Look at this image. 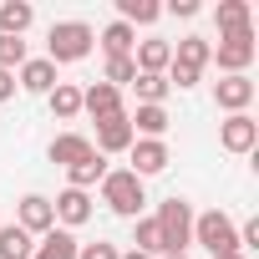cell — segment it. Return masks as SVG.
Masks as SVG:
<instances>
[{
	"instance_id": "6da1fadb",
	"label": "cell",
	"mask_w": 259,
	"mask_h": 259,
	"mask_svg": "<svg viewBox=\"0 0 259 259\" xmlns=\"http://www.w3.org/2000/svg\"><path fill=\"white\" fill-rule=\"evenodd\" d=\"M102 203H107L112 213H122V219H138V208L148 203L143 178H138V173H127V168L107 173V178H102Z\"/></svg>"
},
{
	"instance_id": "7a4b0ae2",
	"label": "cell",
	"mask_w": 259,
	"mask_h": 259,
	"mask_svg": "<svg viewBox=\"0 0 259 259\" xmlns=\"http://www.w3.org/2000/svg\"><path fill=\"white\" fill-rule=\"evenodd\" d=\"M92 41H97V36H92L87 21H61V26H51V36H46V51H51L46 61H51V66H56V61H81V56L92 51Z\"/></svg>"
},
{
	"instance_id": "3957f363",
	"label": "cell",
	"mask_w": 259,
	"mask_h": 259,
	"mask_svg": "<svg viewBox=\"0 0 259 259\" xmlns=\"http://www.w3.org/2000/svg\"><path fill=\"white\" fill-rule=\"evenodd\" d=\"M158 234H163V254H183V244L193 239V213H188V203L183 198H168V203H158Z\"/></svg>"
},
{
	"instance_id": "277c9868",
	"label": "cell",
	"mask_w": 259,
	"mask_h": 259,
	"mask_svg": "<svg viewBox=\"0 0 259 259\" xmlns=\"http://www.w3.org/2000/svg\"><path fill=\"white\" fill-rule=\"evenodd\" d=\"M193 239H198V244H208V249H213V259L239 249V229H234V219H229V213H219V208H208V213H198V219H193Z\"/></svg>"
},
{
	"instance_id": "5b68a950",
	"label": "cell",
	"mask_w": 259,
	"mask_h": 259,
	"mask_svg": "<svg viewBox=\"0 0 259 259\" xmlns=\"http://www.w3.org/2000/svg\"><path fill=\"white\" fill-rule=\"evenodd\" d=\"M213 56H219V66H224L229 76H244V66L254 61V31H244V36H224Z\"/></svg>"
},
{
	"instance_id": "8992f818",
	"label": "cell",
	"mask_w": 259,
	"mask_h": 259,
	"mask_svg": "<svg viewBox=\"0 0 259 259\" xmlns=\"http://www.w3.org/2000/svg\"><path fill=\"white\" fill-rule=\"evenodd\" d=\"M219 143H224L229 153H249V148L259 143V122H254L249 112H234V117L219 127Z\"/></svg>"
},
{
	"instance_id": "52a82bcc",
	"label": "cell",
	"mask_w": 259,
	"mask_h": 259,
	"mask_svg": "<svg viewBox=\"0 0 259 259\" xmlns=\"http://www.w3.org/2000/svg\"><path fill=\"white\" fill-rule=\"evenodd\" d=\"M133 143H138V133H133V122H127V112L97 122V153H127Z\"/></svg>"
},
{
	"instance_id": "ba28073f",
	"label": "cell",
	"mask_w": 259,
	"mask_h": 259,
	"mask_svg": "<svg viewBox=\"0 0 259 259\" xmlns=\"http://www.w3.org/2000/svg\"><path fill=\"white\" fill-rule=\"evenodd\" d=\"M127 153H133V168H127V173H138V178H153V173L168 168V148H163V138H143V143L127 148Z\"/></svg>"
},
{
	"instance_id": "9c48e42d",
	"label": "cell",
	"mask_w": 259,
	"mask_h": 259,
	"mask_svg": "<svg viewBox=\"0 0 259 259\" xmlns=\"http://www.w3.org/2000/svg\"><path fill=\"white\" fill-rule=\"evenodd\" d=\"M81 112H92L97 122L122 117V92H117V87H107V81H97V87H87V92H81Z\"/></svg>"
},
{
	"instance_id": "30bf717a",
	"label": "cell",
	"mask_w": 259,
	"mask_h": 259,
	"mask_svg": "<svg viewBox=\"0 0 259 259\" xmlns=\"http://www.w3.org/2000/svg\"><path fill=\"white\" fill-rule=\"evenodd\" d=\"M51 213H56L66 229H76V224H87V219H92V193H81V188H66V193H56Z\"/></svg>"
},
{
	"instance_id": "8fae6325",
	"label": "cell",
	"mask_w": 259,
	"mask_h": 259,
	"mask_svg": "<svg viewBox=\"0 0 259 259\" xmlns=\"http://www.w3.org/2000/svg\"><path fill=\"white\" fill-rule=\"evenodd\" d=\"M26 234H46V229H56V213H51V198H41V193H26L21 198V219H16Z\"/></svg>"
},
{
	"instance_id": "7c38bea8",
	"label": "cell",
	"mask_w": 259,
	"mask_h": 259,
	"mask_svg": "<svg viewBox=\"0 0 259 259\" xmlns=\"http://www.w3.org/2000/svg\"><path fill=\"white\" fill-rule=\"evenodd\" d=\"M208 56H213V46H208L203 36H183V41L173 46V66H183V71H198V76H203Z\"/></svg>"
},
{
	"instance_id": "4fadbf2b",
	"label": "cell",
	"mask_w": 259,
	"mask_h": 259,
	"mask_svg": "<svg viewBox=\"0 0 259 259\" xmlns=\"http://www.w3.org/2000/svg\"><path fill=\"white\" fill-rule=\"evenodd\" d=\"M213 97H219V107H224V112L234 117V112H244V107L254 102V81H249V76H224Z\"/></svg>"
},
{
	"instance_id": "5bb4252c",
	"label": "cell",
	"mask_w": 259,
	"mask_h": 259,
	"mask_svg": "<svg viewBox=\"0 0 259 259\" xmlns=\"http://www.w3.org/2000/svg\"><path fill=\"white\" fill-rule=\"evenodd\" d=\"M168 61H173V46H168V41H143L133 66H138V76H163Z\"/></svg>"
},
{
	"instance_id": "9a60e30c",
	"label": "cell",
	"mask_w": 259,
	"mask_h": 259,
	"mask_svg": "<svg viewBox=\"0 0 259 259\" xmlns=\"http://www.w3.org/2000/svg\"><path fill=\"white\" fill-rule=\"evenodd\" d=\"M92 153H97V148H92L81 133H61V138L51 143V163H61V168H76V163L92 158Z\"/></svg>"
},
{
	"instance_id": "2e32d148",
	"label": "cell",
	"mask_w": 259,
	"mask_h": 259,
	"mask_svg": "<svg viewBox=\"0 0 259 259\" xmlns=\"http://www.w3.org/2000/svg\"><path fill=\"white\" fill-rule=\"evenodd\" d=\"M31 259H76V239H71V229H46L41 244L31 249Z\"/></svg>"
},
{
	"instance_id": "e0dca14e",
	"label": "cell",
	"mask_w": 259,
	"mask_h": 259,
	"mask_svg": "<svg viewBox=\"0 0 259 259\" xmlns=\"http://www.w3.org/2000/svg\"><path fill=\"white\" fill-rule=\"evenodd\" d=\"M16 87H26V92H41V97H46V92L56 87V66H51L46 56H41V61H26V66H21V81H16Z\"/></svg>"
},
{
	"instance_id": "ac0fdd59",
	"label": "cell",
	"mask_w": 259,
	"mask_h": 259,
	"mask_svg": "<svg viewBox=\"0 0 259 259\" xmlns=\"http://www.w3.org/2000/svg\"><path fill=\"white\" fill-rule=\"evenodd\" d=\"M31 21H36V11L26 0H6V6H0V36H21Z\"/></svg>"
},
{
	"instance_id": "d6986e66",
	"label": "cell",
	"mask_w": 259,
	"mask_h": 259,
	"mask_svg": "<svg viewBox=\"0 0 259 259\" xmlns=\"http://www.w3.org/2000/svg\"><path fill=\"white\" fill-rule=\"evenodd\" d=\"M31 234L21 229V224H6V229H0V259H31Z\"/></svg>"
},
{
	"instance_id": "ffe728a7",
	"label": "cell",
	"mask_w": 259,
	"mask_h": 259,
	"mask_svg": "<svg viewBox=\"0 0 259 259\" xmlns=\"http://www.w3.org/2000/svg\"><path fill=\"white\" fill-rule=\"evenodd\" d=\"M127 122H133V133H143V138H163L168 133V112L163 107H138Z\"/></svg>"
},
{
	"instance_id": "44dd1931",
	"label": "cell",
	"mask_w": 259,
	"mask_h": 259,
	"mask_svg": "<svg viewBox=\"0 0 259 259\" xmlns=\"http://www.w3.org/2000/svg\"><path fill=\"white\" fill-rule=\"evenodd\" d=\"M219 31L224 36H244L249 31V6H244V0H224V6H219Z\"/></svg>"
},
{
	"instance_id": "7402d4cb",
	"label": "cell",
	"mask_w": 259,
	"mask_h": 259,
	"mask_svg": "<svg viewBox=\"0 0 259 259\" xmlns=\"http://www.w3.org/2000/svg\"><path fill=\"white\" fill-rule=\"evenodd\" d=\"M122 11V26H153L163 16V6H153V0H117Z\"/></svg>"
},
{
	"instance_id": "603a6c76",
	"label": "cell",
	"mask_w": 259,
	"mask_h": 259,
	"mask_svg": "<svg viewBox=\"0 0 259 259\" xmlns=\"http://www.w3.org/2000/svg\"><path fill=\"white\" fill-rule=\"evenodd\" d=\"M46 102H51V112H56V117H61V122H66V117H76V112H81V92H76V87H66V81H56V87H51V92H46Z\"/></svg>"
},
{
	"instance_id": "cb8c5ba5",
	"label": "cell",
	"mask_w": 259,
	"mask_h": 259,
	"mask_svg": "<svg viewBox=\"0 0 259 259\" xmlns=\"http://www.w3.org/2000/svg\"><path fill=\"white\" fill-rule=\"evenodd\" d=\"M66 173H71V188H81V193H87L92 183H102V178H107V163H102V153H92V158H81V163H76V168H66Z\"/></svg>"
},
{
	"instance_id": "d4e9b609",
	"label": "cell",
	"mask_w": 259,
	"mask_h": 259,
	"mask_svg": "<svg viewBox=\"0 0 259 259\" xmlns=\"http://www.w3.org/2000/svg\"><path fill=\"white\" fill-rule=\"evenodd\" d=\"M102 46H107V56H127L138 41H133V26H122V21H112L107 31H102Z\"/></svg>"
},
{
	"instance_id": "484cf974",
	"label": "cell",
	"mask_w": 259,
	"mask_h": 259,
	"mask_svg": "<svg viewBox=\"0 0 259 259\" xmlns=\"http://www.w3.org/2000/svg\"><path fill=\"white\" fill-rule=\"evenodd\" d=\"M133 87H138L143 107H163V97H168V76H133Z\"/></svg>"
},
{
	"instance_id": "4316f807",
	"label": "cell",
	"mask_w": 259,
	"mask_h": 259,
	"mask_svg": "<svg viewBox=\"0 0 259 259\" xmlns=\"http://www.w3.org/2000/svg\"><path fill=\"white\" fill-rule=\"evenodd\" d=\"M26 66V41L21 36H0V71H16Z\"/></svg>"
},
{
	"instance_id": "83f0119b",
	"label": "cell",
	"mask_w": 259,
	"mask_h": 259,
	"mask_svg": "<svg viewBox=\"0 0 259 259\" xmlns=\"http://www.w3.org/2000/svg\"><path fill=\"white\" fill-rule=\"evenodd\" d=\"M138 254H148V259H153V254H163V234H158V224H153V219H143V224H138Z\"/></svg>"
},
{
	"instance_id": "f1b7e54d",
	"label": "cell",
	"mask_w": 259,
	"mask_h": 259,
	"mask_svg": "<svg viewBox=\"0 0 259 259\" xmlns=\"http://www.w3.org/2000/svg\"><path fill=\"white\" fill-rule=\"evenodd\" d=\"M133 76H138L133 56H107V87H122V81H133Z\"/></svg>"
},
{
	"instance_id": "f546056e",
	"label": "cell",
	"mask_w": 259,
	"mask_h": 259,
	"mask_svg": "<svg viewBox=\"0 0 259 259\" xmlns=\"http://www.w3.org/2000/svg\"><path fill=\"white\" fill-rule=\"evenodd\" d=\"M76 259H117V249H112V244H81Z\"/></svg>"
},
{
	"instance_id": "4dcf8cb0",
	"label": "cell",
	"mask_w": 259,
	"mask_h": 259,
	"mask_svg": "<svg viewBox=\"0 0 259 259\" xmlns=\"http://www.w3.org/2000/svg\"><path fill=\"white\" fill-rule=\"evenodd\" d=\"M254 244H259V219H249V224L239 229V254H244V249H254Z\"/></svg>"
},
{
	"instance_id": "1f68e13d",
	"label": "cell",
	"mask_w": 259,
	"mask_h": 259,
	"mask_svg": "<svg viewBox=\"0 0 259 259\" xmlns=\"http://www.w3.org/2000/svg\"><path fill=\"white\" fill-rule=\"evenodd\" d=\"M16 97V71H0V102Z\"/></svg>"
},
{
	"instance_id": "d6a6232c",
	"label": "cell",
	"mask_w": 259,
	"mask_h": 259,
	"mask_svg": "<svg viewBox=\"0 0 259 259\" xmlns=\"http://www.w3.org/2000/svg\"><path fill=\"white\" fill-rule=\"evenodd\" d=\"M117 259H148V254H138V249H133V254H117Z\"/></svg>"
},
{
	"instance_id": "836d02e7",
	"label": "cell",
	"mask_w": 259,
	"mask_h": 259,
	"mask_svg": "<svg viewBox=\"0 0 259 259\" xmlns=\"http://www.w3.org/2000/svg\"><path fill=\"white\" fill-rule=\"evenodd\" d=\"M219 259H244V254H239V249H234V254H219Z\"/></svg>"
},
{
	"instance_id": "e575fe53",
	"label": "cell",
	"mask_w": 259,
	"mask_h": 259,
	"mask_svg": "<svg viewBox=\"0 0 259 259\" xmlns=\"http://www.w3.org/2000/svg\"><path fill=\"white\" fill-rule=\"evenodd\" d=\"M163 259H188V254H163Z\"/></svg>"
}]
</instances>
